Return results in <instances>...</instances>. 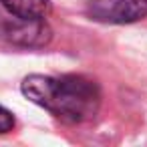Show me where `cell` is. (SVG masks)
Listing matches in <instances>:
<instances>
[{
  "label": "cell",
  "instance_id": "277c9868",
  "mask_svg": "<svg viewBox=\"0 0 147 147\" xmlns=\"http://www.w3.org/2000/svg\"><path fill=\"white\" fill-rule=\"evenodd\" d=\"M12 16L20 18H45L51 12L49 0H0Z\"/></svg>",
  "mask_w": 147,
  "mask_h": 147
},
{
  "label": "cell",
  "instance_id": "6da1fadb",
  "mask_svg": "<svg viewBox=\"0 0 147 147\" xmlns=\"http://www.w3.org/2000/svg\"><path fill=\"white\" fill-rule=\"evenodd\" d=\"M20 91L34 105L42 107L65 123L89 121L97 115L101 105V91L97 83L79 75H30L22 81Z\"/></svg>",
  "mask_w": 147,
  "mask_h": 147
},
{
  "label": "cell",
  "instance_id": "3957f363",
  "mask_svg": "<svg viewBox=\"0 0 147 147\" xmlns=\"http://www.w3.org/2000/svg\"><path fill=\"white\" fill-rule=\"evenodd\" d=\"M2 34L6 40L18 47H45L53 38V30L45 22V18H20L12 16L2 20Z\"/></svg>",
  "mask_w": 147,
  "mask_h": 147
},
{
  "label": "cell",
  "instance_id": "5b68a950",
  "mask_svg": "<svg viewBox=\"0 0 147 147\" xmlns=\"http://www.w3.org/2000/svg\"><path fill=\"white\" fill-rule=\"evenodd\" d=\"M12 129H14V117H12V113L8 109H4V107H0V135L8 133Z\"/></svg>",
  "mask_w": 147,
  "mask_h": 147
},
{
  "label": "cell",
  "instance_id": "7a4b0ae2",
  "mask_svg": "<svg viewBox=\"0 0 147 147\" xmlns=\"http://www.w3.org/2000/svg\"><path fill=\"white\" fill-rule=\"evenodd\" d=\"M87 14L105 24H131L147 16V0H87Z\"/></svg>",
  "mask_w": 147,
  "mask_h": 147
}]
</instances>
